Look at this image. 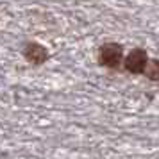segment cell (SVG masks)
<instances>
[{"label":"cell","mask_w":159,"mask_h":159,"mask_svg":"<svg viewBox=\"0 0 159 159\" xmlns=\"http://www.w3.org/2000/svg\"><path fill=\"white\" fill-rule=\"evenodd\" d=\"M123 47L115 41H107V43L100 45L98 48V63L104 68L109 70H118L123 63Z\"/></svg>","instance_id":"cell-1"},{"label":"cell","mask_w":159,"mask_h":159,"mask_svg":"<svg viewBox=\"0 0 159 159\" xmlns=\"http://www.w3.org/2000/svg\"><path fill=\"white\" fill-rule=\"evenodd\" d=\"M22 56L27 63H30V65L41 66L48 61L50 52H48V48H47L45 45L38 43V41H27V43H23V47H22Z\"/></svg>","instance_id":"cell-2"},{"label":"cell","mask_w":159,"mask_h":159,"mask_svg":"<svg viewBox=\"0 0 159 159\" xmlns=\"http://www.w3.org/2000/svg\"><path fill=\"white\" fill-rule=\"evenodd\" d=\"M148 54L143 50V48H134L127 54V57L123 59V68L129 73H134V75H141L147 70V65H148Z\"/></svg>","instance_id":"cell-3"},{"label":"cell","mask_w":159,"mask_h":159,"mask_svg":"<svg viewBox=\"0 0 159 159\" xmlns=\"http://www.w3.org/2000/svg\"><path fill=\"white\" fill-rule=\"evenodd\" d=\"M143 75H147L150 80H159V59H150L148 61Z\"/></svg>","instance_id":"cell-4"}]
</instances>
